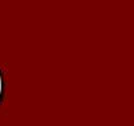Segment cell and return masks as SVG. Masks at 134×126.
I'll return each mask as SVG.
<instances>
[{"label": "cell", "mask_w": 134, "mask_h": 126, "mask_svg": "<svg viewBox=\"0 0 134 126\" xmlns=\"http://www.w3.org/2000/svg\"><path fill=\"white\" fill-rule=\"evenodd\" d=\"M0 96H2V75H0Z\"/></svg>", "instance_id": "obj_1"}]
</instances>
